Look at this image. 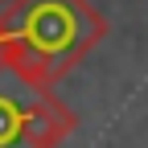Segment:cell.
Returning a JSON list of instances; mask_svg holds the SVG:
<instances>
[{
  "label": "cell",
  "mask_w": 148,
  "mask_h": 148,
  "mask_svg": "<svg viewBox=\"0 0 148 148\" xmlns=\"http://www.w3.org/2000/svg\"><path fill=\"white\" fill-rule=\"evenodd\" d=\"M0 25L8 58L45 82H62L107 37V21L90 0H4Z\"/></svg>",
  "instance_id": "6da1fadb"
},
{
  "label": "cell",
  "mask_w": 148,
  "mask_h": 148,
  "mask_svg": "<svg viewBox=\"0 0 148 148\" xmlns=\"http://www.w3.org/2000/svg\"><path fill=\"white\" fill-rule=\"evenodd\" d=\"M78 115L58 99L53 82L21 62H0V148H62Z\"/></svg>",
  "instance_id": "7a4b0ae2"
},
{
  "label": "cell",
  "mask_w": 148,
  "mask_h": 148,
  "mask_svg": "<svg viewBox=\"0 0 148 148\" xmlns=\"http://www.w3.org/2000/svg\"><path fill=\"white\" fill-rule=\"evenodd\" d=\"M8 58V37H4V25H0V62Z\"/></svg>",
  "instance_id": "3957f363"
},
{
  "label": "cell",
  "mask_w": 148,
  "mask_h": 148,
  "mask_svg": "<svg viewBox=\"0 0 148 148\" xmlns=\"http://www.w3.org/2000/svg\"><path fill=\"white\" fill-rule=\"evenodd\" d=\"M0 4H4V0H0Z\"/></svg>",
  "instance_id": "277c9868"
}]
</instances>
